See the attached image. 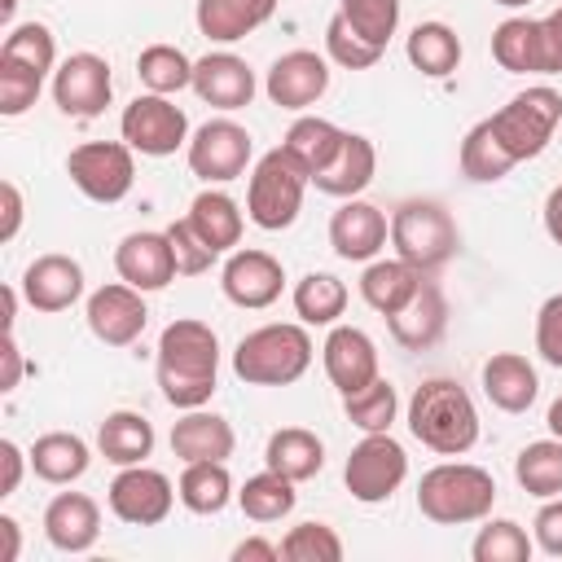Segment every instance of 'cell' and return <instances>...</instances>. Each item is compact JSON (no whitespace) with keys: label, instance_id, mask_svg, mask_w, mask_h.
Returning <instances> with one entry per match:
<instances>
[{"label":"cell","instance_id":"obj_1","mask_svg":"<svg viewBox=\"0 0 562 562\" xmlns=\"http://www.w3.org/2000/svg\"><path fill=\"white\" fill-rule=\"evenodd\" d=\"M162 400L171 408H202L215 395L220 382V338L206 321H171L158 338V360H154Z\"/></svg>","mask_w":562,"mask_h":562},{"label":"cell","instance_id":"obj_2","mask_svg":"<svg viewBox=\"0 0 562 562\" xmlns=\"http://www.w3.org/2000/svg\"><path fill=\"white\" fill-rule=\"evenodd\" d=\"M408 430L439 457H461L479 443V408L457 378H426L408 400Z\"/></svg>","mask_w":562,"mask_h":562},{"label":"cell","instance_id":"obj_3","mask_svg":"<svg viewBox=\"0 0 562 562\" xmlns=\"http://www.w3.org/2000/svg\"><path fill=\"white\" fill-rule=\"evenodd\" d=\"M492 505H496V479L470 461L430 465L417 483V509H422V518H430L439 527L483 522L492 514Z\"/></svg>","mask_w":562,"mask_h":562},{"label":"cell","instance_id":"obj_4","mask_svg":"<svg viewBox=\"0 0 562 562\" xmlns=\"http://www.w3.org/2000/svg\"><path fill=\"white\" fill-rule=\"evenodd\" d=\"M312 364V338L303 325H259L233 351V373L246 386H290Z\"/></svg>","mask_w":562,"mask_h":562},{"label":"cell","instance_id":"obj_5","mask_svg":"<svg viewBox=\"0 0 562 562\" xmlns=\"http://www.w3.org/2000/svg\"><path fill=\"white\" fill-rule=\"evenodd\" d=\"M391 246L404 263H413L422 272H435L457 255L461 233H457V220L448 215L443 202L408 198L391 211Z\"/></svg>","mask_w":562,"mask_h":562},{"label":"cell","instance_id":"obj_6","mask_svg":"<svg viewBox=\"0 0 562 562\" xmlns=\"http://www.w3.org/2000/svg\"><path fill=\"white\" fill-rule=\"evenodd\" d=\"M312 184V176L285 154V145L268 149L255 171H250V184H246V215L250 224H259L263 233H281L299 220L303 211V189Z\"/></svg>","mask_w":562,"mask_h":562},{"label":"cell","instance_id":"obj_7","mask_svg":"<svg viewBox=\"0 0 562 562\" xmlns=\"http://www.w3.org/2000/svg\"><path fill=\"white\" fill-rule=\"evenodd\" d=\"M562 119V92L549 83H531L518 97H509L487 123L496 132V140L509 149L514 162H527L536 154H544V145L553 140V127Z\"/></svg>","mask_w":562,"mask_h":562},{"label":"cell","instance_id":"obj_8","mask_svg":"<svg viewBox=\"0 0 562 562\" xmlns=\"http://www.w3.org/2000/svg\"><path fill=\"white\" fill-rule=\"evenodd\" d=\"M132 145L127 140H83L70 149L66 158V176L70 184L92 198V202H123L132 193V180H136V162H132Z\"/></svg>","mask_w":562,"mask_h":562},{"label":"cell","instance_id":"obj_9","mask_svg":"<svg viewBox=\"0 0 562 562\" xmlns=\"http://www.w3.org/2000/svg\"><path fill=\"white\" fill-rule=\"evenodd\" d=\"M404 479H408V452L391 439V430L364 435V439L351 448L347 465H342V483H347V492H351L360 505H382V501H391Z\"/></svg>","mask_w":562,"mask_h":562},{"label":"cell","instance_id":"obj_10","mask_svg":"<svg viewBox=\"0 0 562 562\" xmlns=\"http://www.w3.org/2000/svg\"><path fill=\"white\" fill-rule=\"evenodd\" d=\"M184 154H189V171H193L198 180H206V184H228V180L246 176V162H250L255 145H250V132H246L241 123H233V119H211V123H202V127L189 136Z\"/></svg>","mask_w":562,"mask_h":562},{"label":"cell","instance_id":"obj_11","mask_svg":"<svg viewBox=\"0 0 562 562\" xmlns=\"http://www.w3.org/2000/svg\"><path fill=\"white\" fill-rule=\"evenodd\" d=\"M119 132H123V140L136 154H149V158H167L180 145H189V119H184V110L176 101L158 97V92H145V97L127 101V110L119 119Z\"/></svg>","mask_w":562,"mask_h":562},{"label":"cell","instance_id":"obj_12","mask_svg":"<svg viewBox=\"0 0 562 562\" xmlns=\"http://www.w3.org/2000/svg\"><path fill=\"white\" fill-rule=\"evenodd\" d=\"M176 496L180 492L171 487V479L162 470H149L145 461L140 465H119V474H114V483L105 492L110 514L119 522H127V527H158L171 514Z\"/></svg>","mask_w":562,"mask_h":562},{"label":"cell","instance_id":"obj_13","mask_svg":"<svg viewBox=\"0 0 562 562\" xmlns=\"http://www.w3.org/2000/svg\"><path fill=\"white\" fill-rule=\"evenodd\" d=\"M110 97H114L110 61L97 57V53H70L53 70V101L70 119H97V114H105Z\"/></svg>","mask_w":562,"mask_h":562},{"label":"cell","instance_id":"obj_14","mask_svg":"<svg viewBox=\"0 0 562 562\" xmlns=\"http://www.w3.org/2000/svg\"><path fill=\"white\" fill-rule=\"evenodd\" d=\"M83 316H88V329H92L97 342H105V347H132L145 334L149 307H145V299H140L136 285L110 281V285H101V290L88 294Z\"/></svg>","mask_w":562,"mask_h":562},{"label":"cell","instance_id":"obj_15","mask_svg":"<svg viewBox=\"0 0 562 562\" xmlns=\"http://www.w3.org/2000/svg\"><path fill=\"white\" fill-rule=\"evenodd\" d=\"M220 285H224V299L233 307L259 312V307H272L281 299L285 268L268 250H233L228 263H224V272H220Z\"/></svg>","mask_w":562,"mask_h":562},{"label":"cell","instance_id":"obj_16","mask_svg":"<svg viewBox=\"0 0 562 562\" xmlns=\"http://www.w3.org/2000/svg\"><path fill=\"white\" fill-rule=\"evenodd\" d=\"M325 88H329V61L321 53H312V48L281 53L272 61L268 79H263L268 101L281 105V110H307V105H316L325 97Z\"/></svg>","mask_w":562,"mask_h":562},{"label":"cell","instance_id":"obj_17","mask_svg":"<svg viewBox=\"0 0 562 562\" xmlns=\"http://www.w3.org/2000/svg\"><path fill=\"white\" fill-rule=\"evenodd\" d=\"M386 237H391V220L360 198H347L329 220V246L347 263H369L386 246Z\"/></svg>","mask_w":562,"mask_h":562},{"label":"cell","instance_id":"obj_18","mask_svg":"<svg viewBox=\"0 0 562 562\" xmlns=\"http://www.w3.org/2000/svg\"><path fill=\"white\" fill-rule=\"evenodd\" d=\"M321 360H325V373L338 386V395H351V391L369 386L373 378H382L378 373V347L356 325H334L325 347H321Z\"/></svg>","mask_w":562,"mask_h":562},{"label":"cell","instance_id":"obj_19","mask_svg":"<svg viewBox=\"0 0 562 562\" xmlns=\"http://www.w3.org/2000/svg\"><path fill=\"white\" fill-rule=\"evenodd\" d=\"M83 294V268L70 255H40L26 272H22V299L35 312H66L75 307Z\"/></svg>","mask_w":562,"mask_h":562},{"label":"cell","instance_id":"obj_20","mask_svg":"<svg viewBox=\"0 0 562 562\" xmlns=\"http://www.w3.org/2000/svg\"><path fill=\"white\" fill-rule=\"evenodd\" d=\"M114 268H119V281L136 285L140 294L162 290L176 277V255L167 233H127L114 250Z\"/></svg>","mask_w":562,"mask_h":562},{"label":"cell","instance_id":"obj_21","mask_svg":"<svg viewBox=\"0 0 562 562\" xmlns=\"http://www.w3.org/2000/svg\"><path fill=\"white\" fill-rule=\"evenodd\" d=\"M44 536L61 553H88L101 536V509L83 492H57L44 509Z\"/></svg>","mask_w":562,"mask_h":562},{"label":"cell","instance_id":"obj_22","mask_svg":"<svg viewBox=\"0 0 562 562\" xmlns=\"http://www.w3.org/2000/svg\"><path fill=\"white\" fill-rule=\"evenodd\" d=\"M193 92L215 110H241L255 97V70L237 53H206L193 61Z\"/></svg>","mask_w":562,"mask_h":562},{"label":"cell","instance_id":"obj_23","mask_svg":"<svg viewBox=\"0 0 562 562\" xmlns=\"http://www.w3.org/2000/svg\"><path fill=\"white\" fill-rule=\"evenodd\" d=\"M386 329H391V338H395L400 347H408V351H426V347H435V342L443 338V329H448V303H443V290L426 277L422 290H417L395 316H386Z\"/></svg>","mask_w":562,"mask_h":562},{"label":"cell","instance_id":"obj_24","mask_svg":"<svg viewBox=\"0 0 562 562\" xmlns=\"http://www.w3.org/2000/svg\"><path fill=\"white\" fill-rule=\"evenodd\" d=\"M237 448L233 426L220 413L206 408H184V417L171 426V452L189 465V461H228Z\"/></svg>","mask_w":562,"mask_h":562},{"label":"cell","instance_id":"obj_25","mask_svg":"<svg viewBox=\"0 0 562 562\" xmlns=\"http://www.w3.org/2000/svg\"><path fill=\"white\" fill-rule=\"evenodd\" d=\"M483 391L501 413H527L536 404V395H540L536 364L527 356H518V351H496L483 364Z\"/></svg>","mask_w":562,"mask_h":562},{"label":"cell","instance_id":"obj_26","mask_svg":"<svg viewBox=\"0 0 562 562\" xmlns=\"http://www.w3.org/2000/svg\"><path fill=\"white\" fill-rule=\"evenodd\" d=\"M272 13H277V0H198V4H193L198 31H202L206 40H215V44L246 40V35L259 31Z\"/></svg>","mask_w":562,"mask_h":562},{"label":"cell","instance_id":"obj_27","mask_svg":"<svg viewBox=\"0 0 562 562\" xmlns=\"http://www.w3.org/2000/svg\"><path fill=\"white\" fill-rule=\"evenodd\" d=\"M426 277H430V272L404 263L400 255H395V259H373V263L360 272V299H364L378 316H395V312L422 290Z\"/></svg>","mask_w":562,"mask_h":562},{"label":"cell","instance_id":"obj_28","mask_svg":"<svg viewBox=\"0 0 562 562\" xmlns=\"http://www.w3.org/2000/svg\"><path fill=\"white\" fill-rule=\"evenodd\" d=\"M373 171H378V149H373V140L360 136V132H347L338 158H334L321 176H312V184H316L321 193H329V198H360V193L373 184Z\"/></svg>","mask_w":562,"mask_h":562},{"label":"cell","instance_id":"obj_29","mask_svg":"<svg viewBox=\"0 0 562 562\" xmlns=\"http://www.w3.org/2000/svg\"><path fill=\"white\" fill-rule=\"evenodd\" d=\"M263 465L277 470V474H285V479H294V483H307L325 465V443L312 430H303V426H281V430L268 435Z\"/></svg>","mask_w":562,"mask_h":562},{"label":"cell","instance_id":"obj_30","mask_svg":"<svg viewBox=\"0 0 562 562\" xmlns=\"http://www.w3.org/2000/svg\"><path fill=\"white\" fill-rule=\"evenodd\" d=\"M342 140H347V132L342 127H334L329 119H316V114H303V119H294L290 123V132H285V154L307 171V176H321L334 158H338V149H342Z\"/></svg>","mask_w":562,"mask_h":562},{"label":"cell","instance_id":"obj_31","mask_svg":"<svg viewBox=\"0 0 562 562\" xmlns=\"http://www.w3.org/2000/svg\"><path fill=\"white\" fill-rule=\"evenodd\" d=\"M97 448L114 465H140L154 452V426L132 408H114L97 426Z\"/></svg>","mask_w":562,"mask_h":562},{"label":"cell","instance_id":"obj_32","mask_svg":"<svg viewBox=\"0 0 562 562\" xmlns=\"http://www.w3.org/2000/svg\"><path fill=\"white\" fill-rule=\"evenodd\" d=\"M26 457H31L35 479H44V483H75V479L92 465L88 443H83L79 435H70V430H48V435H40Z\"/></svg>","mask_w":562,"mask_h":562},{"label":"cell","instance_id":"obj_33","mask_svg":"<svg viewBox=\"0 0 562 562\" xmlns=\"http://www.w3.org/2000/svg\"><path fill=\"white\" fill-rule=\"evenodd\" d=\"M404 53L426 79H448L461 66V40L448 22H417L404 40Z\"/></svg>","mask_w":562,"mask_h":562},{"label":"cell","instance_id":"obj_34","mask_svg":"<svg viewBox=\"0 0 562 562\" xmlns=\"http://www.w3.org/2000/svg\"><path fill=\"white\" fill-rule=\"evenodd\" d=\"M198 233H202V241L211 246V250H233L237 241H241V206L224 193V189H202L193 202H189V215H184Z\"/></svg>","mask_w":562,"mask_h":562},{"label":"cell","instance_id":"obj_35","mask_svg":"<svg viewBox=\"0 0 562 562\" xmlns=\"http://www.w3.org/2000/svg\"><path fill=\"white\" fill-rule=\"evenodd\" d=\"M180 505L189 514H220L228 501H233V479H228V465L224 461H189L180 483Z\"/></svg>","mask_w":562,"mask_h":562},{"label":"cell","instance_id":"obj_36","mask_svg":"<svg viewBox=\"0 0 562 562\" xmlns=\"http://www.w3.org/2000/svg\"><path fill=\"white\" fill-rule=\"evenodd\" d=\"M492 57L509 75H540V22L505 18L492 31Z\"/></svg>","mask_w":562,"mask_h":562},{"label":"cell","instance_id":"obj_37","mask_svg":"<svg viewBox=\"0 0 562 562\" xmlns=\"http://www.w3.org/2000/svg\"><path fill=\"white\" fill-rule=\"evenodd\" d=\"M237 505L250 522H281L299 505V492H294V479H285L277 470H263V474H250L241 483Z\"/></svg>","mask_w":562,"mask_h":562},{"label":"cell","instance_id":"obj_38","mask_svg":"<svg viewBox=\"0 0 562 562\" xmlns=\"http://www.w3.org/2000/svg\"><path fill=\"white\" fill-rule=\"evenodd\" d=\"M514 479L536 501L562 496V439H536V443H527L518 452V461H514Z\"/></svg>","mask_w":562,"mask_h":562},{"label":"cell","instance_id":"obj_39","mask_svg":"<svg viewBox=\"0 0 562 562\" xmlns=\"http://www.w3.org/2000/svg\"><path fill=\"white\" fill-rule=\"evenodd\" d=\"M509 167H514V158H509V149L496 140V132H492L487 119L474 123V127L461 136V176H465V180H474V184H496V180L509 176Z\"/></svg>","mask_w":562,"mask_h":562},{"label":"cell","instance_id":"obj_40","mask_svg":"<svg viewBox=\"0 0 562 562\" xmlns=\"http://www.w3.org/2000/svg\"><path fill=\"white\" fill-rule=\"evenodd\" d=\"M294 312L303 325H334L347 312V285L334 272H307L294 281Z\"/></svg>","mask_w":562,"mask_h":562},{"label":"cell","instance_id":"obj_41","mask_svg":"<svg viewBox=\"0 0 562 562\" xmlns=\"http://www.w3.org/2000/svg\"><path fill=\"white\" fill-rule=\"evenodd\" d=\"M136 75H140V83H145L149 92H158V97H171V92H180V88H193V61H189L176 44H149V48H140Z\"/></svg>","mask_w":562,"mask_h":562},{"label":"cell","instance_id":"obj_42","mask_svg":"<svg viewBox=\"0 0 562 562\" xmlns=\"http://www.w3.org/2000/svg\"><path fill=\"white\" fill-rule=\"evenodd\" d=\"M395 408H400V395H395V386H391L386 378H373L369 386L342 395V413H347V422H351L356 430H364V435H382V430H391Z\"/></svg>","mask_w":562,"mask_h":562},{"label":"cell","instance_id":"obj_43","mask_svg":"<svg viewBox=\"0 0 562 562\" xmlns=\"http://www.w3.org/2000/svg\"><path fill=\"white\" fill-rule=\"evenodd\" d=\"M0 61H18L35 75H48L57 66V40L44 22H18L0 44Z\"/></svg>","mask_w":562,"mask_h":562},{"label":"cell","instance_id":"obj_44","mask_svg":"<svg viewBox=\"0 0 562 562\" xmlns=\"http://www.w3.org/2000/svg\"><path fill=\"white\" fill-rule=\"evenodd\" d=\"M536 549V540L514 522V518H492L487 527H479L470 553L474 562H527Z\"/></svg>","mask_w":562,"mask_h":562},{"label":"cell","instance_id":"obj_45","mask_svg":"<svg viewBox=\"0 0 562 562\" xmlns=\"http://www.w3.org/2000/svg\"><path fill=\"white\" fill-rule=\"evenodd\" d=\"M338 13L351 22L356 35L386 48V40L400 26V0H338Z\"/></svg>","mask_w":562,"mask_h":562},{"label":"cell","instance_id":"obj_46","mask_svg":"<svg viewBox=\"0 0 562 562\" xmlns=\"http://www.w3.org/2000/svg\"><path fill=\"white\" fill-rule=\"evenodd\" d=\"M325 53H329V61H338L342 70H369V66H378V57H382L386 48L369 44L364 35H356L351 22H347L342 13H334L329 26H325Z\"/></svg>","mask_w":562,"mask_h":562},{"label":"cell","instance_id":"obj_47","mask_svg":"<svg viewBox=\"0 0 562 562\" xmlns=\"http://www.w3.org/2000/svg\"><path fill=\"white\" fill-rule=\"evenodd\" d=\"M281 558L285 562H338L342 558V540L325 522H299L281 540Z\"/></svg>","mask_w":562,"mask_h":562},{"label":"cell","instance_id":"obj_48","mask_svg":"<svg viewBox=\"0 0 562 562\" xmlns=\"http://www.w3.org/2000/svg\"><path fill=\"white\" fill-rule=\"evenodd\" d=\"M167 241H171V255H176V277H198V272H206V268L215 263V255H220V250H211V246L202 241V233H198L189 220L167 224Z\"/></svg>","mask_w":562,"mask_h":562},{"label":"cell","instance_id":"obj_49","mask_svg":"<svg viewBox=\"0 0 562 562\" xmlns=\"http://www.w3.org/2000/svg\"><path fill=\"white\" fill-rule=\"evenodd\" d=\"M40 88H44V75H35L18 61H0V114H9V119L26 114L40 97Z\"/></svg>","mask_w":562,"mask_h":562},{"label":"cell","instance_id":"obj_50","mask_svg":"<svg viewBox=\"0 0 562 562\" xmlns=\"http://www.w3.org/2000/svg\"><path fill=\"white\" fill-rule=\"evenodd\" d=\"M536 351L544 364L562 369V294H549L536 312Z\"/></svg>","mask_w":562,"mask_h":562},{"label":"cell","instance_id":"obj_51","mask_svg":"<svg viewBox=\"0 0 562 562\" xmlns=\"http://www.w3.org/2000/svg\"><path fill=\"white\" fill-rule=\"evenodd\" d=\"M536 544L549 553V558H562V496H549L536 514Z\"/></svg>","mask_w":562,"mask_h":562},{"label":"cell","instance_id":"obj_52","mask_svg":"<svg viewBox=\"0 0 562 562\" xmlns=\"http://www.w3.org/2000/svg\"><path fill=\"white\" fill-rule=\"evenodd\" d=\"M540 75H562V4L540 18Z\"/></svg>","mask_w":562,"mask_h":562},{"label":"cell","instance_id":"obj_53","mask_svg":"<svg viewBox=\"0 0 562 562\" xmlns=\"http://www.w3.org/2000/svg\"><path fill=\"white\" fill-rule=\"evenodd\" d=\"M0 198H4V224H0V241H13L18 228H22V193L13 180L0 184Z\"/></svg>","mask_w":562,"mask_h":562},{"label":"cell","instance_id":"obj_54","mask_svg":"<svg viewBox=\"0 0 562 562\" xmlns=\"http://www.w3.org/2000/svg\"><path fill=\"white\" fill-rule=\"evenodd\" d=\"M0 461H4V483H0V496H13L18 492V483H22V465L31 461H22V448L13 443V439H0Z\"/></svg>","mask_w":562,"mask_h":562},{"label":"cell","instance_id":"obj_55","mask_svg":"<svg viewBox=\"0 0 562 562\" xmlns=\"http://www.w3.org/2000/svg\"><path fill=\"white\" fill-rule=\"evenodd\" d=\"M0 356H4V373H0V391L9 395V391H13L18 382H22V351H18V338H13V329L4 334V351H0Z\"/></svg>","mask_w":562,"mask_h":562},{"label":"cell","instance_id":"obj_56","mask_svg":"<svg viewBox=\"0 0 562 562\" xmlns=\"http://www.w3.org/2000/svg\"><path fill=\"white\" fill-rule=\"evenodd\" d=\"M277 558H281V544L259 540V536H250V540H241L233 549V562H277Z\"/></svg>","mask_w":562,"mask_h":562},{"label":"cell","instance_id":"obj_57","mask_svg":"<svg viewBox=\"0 0 562 562\" xmlns=\"http://www.w3.org/2000/svg\"><path fill=\"white\" fill-rule=\"evenodd\" d=\"M544 233L553 237V246H562V184H553L544 198Z\"/></svg>","mask_w":562,"mask_h":562},{"label":"cell","instance_id":"obj_58","mask_svg":"<svg viewBox=\"0 0 562 562\" xmlns=\"http://www.w3.org/2000/svg\"><path fill=\"white\" fill-rule=\"evenodd\" d=\"M18 544H22L18 522L9 514H0V562H18Z\"/></svg>","mask_w":562,"mask_h":562},{"label":"cell","instance_id":"obj_59","mask_svg":"<svg viewBox=\"0 0 562 562\" xmlns=\"http://www.w3.org/2000/svg\"><path fill=\"white\" fill-rule=\"evenodd\" d=\"M544 426H549V435H553V439H562V395L549 404V422H544Z\"/></svg>","mask_w":562,"mask_h":562},{"label":"cell","instance_id":"obj_60","mask_svg":"<svg viewBox=\"0 0 562 562\" xmlns=\"http://www.w3.org/2000/svg\"><path fill=\"white\" fill-rule=\"evenodd\" d=\"M13 312H18V290L9 285V290H4V334L13 329Z\"/></svg>","mask_w":562,"mask_h":562},{"label":"cell","instance_id":"obj_61","mask_svg":"<svg viewBox=\"0 0 562 562\" xmlns=\"http://www.w3.org/2000/svg\"><path fill=\"white\" fill-rule=\"evenodd\" d=\"M492 4H505V9H522V4H531V0H492Z\"/></svg>","mask_w":562,"mask_h":562},{"label":"cell","instance_id":"obj_62","mask_svg":"<svg viewBox=\"0 0 562 562\" xmlns=\"http://www.w3.org/2000/svg\"><path fill=\"white\" fill-rule=\"evenodd\" d=\"M13 9H18V0H4V18H13Z\"/></svg>","mask_w":562,"mask_h":562}]
</instances>
